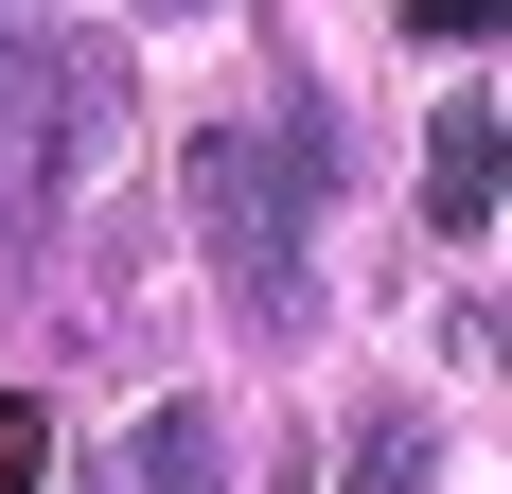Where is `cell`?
Masks as SVG:
<instances>
[{"mask_svg": "<svg viewBox=\"0 0 512 494\" xmlns=\"http://www.w3.org/2000/svg\"><path fill=\"white\" fill-rule=\"evenodd\" d=\"M318 177H336V124H212L195 142V230H212V265H230V318L248 336H301L318 318V265H301V212H318Z\"/></svg>", "mask_w": 512, "mask_h": 494, "instance_id": "obj_1", "label": "cell"}, {"mask_svg": "<svg viewBox=\"0 0 512 494\" xmlns=\"http://www.w3.org/2000/svg\"><path fill=\"white\" fill-rule=\"evenodd\" d=\"M424 212H442V230H495V106H442V142H424Z\"/></svg>", "mask_w": 512, "mask_h": 494, "instance_id": "obj_2", "label": "cell"}, {"mask_svg": "<svg viewBox=\"0 0 512 494\" xmlns=\"http://www.w3.org/2000/svg\"><path fill=\"white\" fill-rule=\"evenodd\" d=\"M124 477H142V494H212V477H230V442H212L195 406H159L142 442H124Z\"/></svg>", "mask_w": 512, "mask_h": 494, "instance_id": "obj_3", "label": "cell"}, {"mask_svg": "<svg viewBox=\"0 0 512 494\" xmlns=\"http://www.w3.org/2000/svg\"><path fill=\"white\" fill-rule=\"evenodd\" d=\"M424 477V424H371V442H354V494H407Z\"/></svg>", "mask_w": 512, "mask_h": 494, "instance_id": "obj_4", "label": "cell"}, {"mask_svg": "<svg viewBox=\"0 0 512 494\" xmlns=\"http://www.w3.org/2000/svg\"><path fill=\"white\" fill-rule=\"evenodd\" d=\"M407 36H424V53H477V36H495V0H407Z\"/></svg>", "mask_w": 512, "mask_h": 494, "instance_id": "obj_5", "label": "cell"}, {"mask_svg": "<svg viewBox=\"0 0 512 494\" xmlns=\"http://www.w3.org/2000/svg\"><path fill=\"white\" fill-rule=\"evenodd\" d=\"M18 36H36V0H0V53H18Z\"/></svg>", "mask_w": 512, "mask_h": 494, "instance_id": "obj_6", "label": "cell"}, {"mask_svg": "<svg viewBox=\"0 0 512 494\" xmlns=\"http://www.w3.org/2000/svg\"><path fill=\"white\" fill-rule=\"evenodd\" d=\"M142 18H212V0H142Z\"/></svg>", "mask_w": 512, "mask_h": 494, "instance_id": "obj_7", "label": "cell"}]
</instances>
